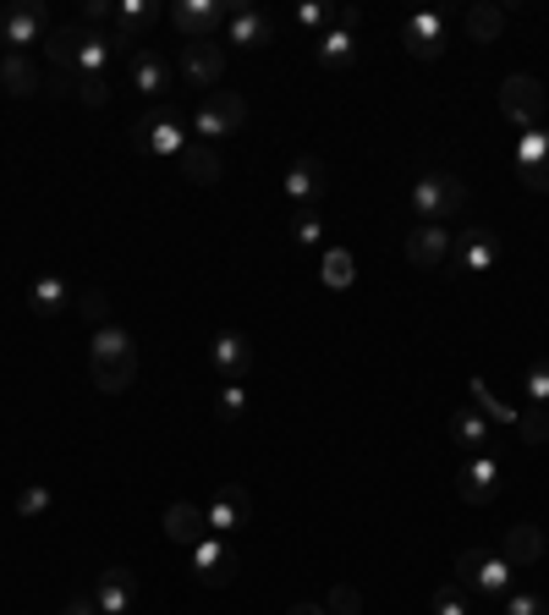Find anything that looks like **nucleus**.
Returning a JSON list of instances; mask_svg holds the SVG:
<instances>
[{
  "instance_id": "nucleus-27",
  "label": "nucleus",
  "mask_w": 549,
  "mask_h": 615,
  "mask_svg": "<svg viewBox=\"0 0 549 615\" xmlns=\"http://www.w3.org/2000/svg\"><path fill=\"white\" fill-rule=\"evenodd\" d=\"M461 29H467L472 45H494V39L505 34V7H494V0H478V7H467Z\"/></svg>"
},
{
  "instance_id": "nucleus-25",
  "label": "nucleus",
  "mask_w": 549,
  "mask_h": 615,
  "mask_svg": "<svg viewBox=\"0 0 549 615\" xmlns=\"http://www.w3.org/2000/svg\"><path fill=\"white\" fill-rule=\"evenodd\" d=\"M176 166H182V176H187L193 187H215V182L226 176V166H220V149H215V144H187Z\"/></svg>"
},
{
  "instance_id": "nucleus-2",
  "label": "nucleus",
  "mask_w": 549,
  "mask_h": 615,
  "mask_svg": "<svg viewBox=\"0 0 549 615\" xmlns=\"http://www.w3.org/2000/svg\"><path fill=\"white\" fill-rule=\"evenodd\" d=\"M456 582H461V588H472L478 599L500 604V599L516 588V566H511L505 555H494V549H478V544H467V549L456 555Z\"/></svg>"
},
{
  "instance_id": "nucleus-14",
  "label": "nucleus",
  "mask_w": 549,
  "mask_h": 615,
  "mask_svg": "<svg viewBox=\"0 0 549 615\" xmlns=\"http://www.w3.org/2000/svg\"><path fill=\"white\" fill-rule=\"evenodd\" d=\"M456 494H461L467 505H494V494H500V467H494L489 451L461 462V472H456Z\"/></svg>"
},
{
  "instance_id": "nucleus-24",
  "label": "nucleus",
  "mask_w": 549,
  "mask_h": 615,
  "mask_svg": "<svg viewBox=\"0 0 549 615\" xmlns=\"http://www.w3.org/2000/svg\"><path fill=\"white\" fill-rule=\"evenodd\" d=\"M500 555H505L516 571L538 566V560H544V527H538V522H516V527H505V544H500Z\"/></svg>"
},
{
  "instance_id": "nucleus-42",
  "label": "nucleus",
  "mask_w": 549,
  "mask_h": 615,
  "mask_svg": "<svg viewBox=\"0 0 549 615\" xmlns=\"http://www.w3.org/2000/svg\"><path fill=\"white\" fill-rule=\"evenodd\" d=\"M324 610H330V615H363V593H357L352 582H335L330 599H324Z\"/></svg>"
},
{
  "instance_id": "nucleus-28",
  "label": "nucleus",
  "mask_w": 549,
  "mask_h": 615,
  "mask_svg": "<svg viewBox=\"0 0 549 615\" xmlns=\"http://www.w3.org/2000/svg\"><path fill=\"white\" fill-rule=\"evenodd\" d=\"M133 89H138L144 100H160V94L171 89V67H165L155 50H138V56H133Z\"/></svg>"
},
{
  "instance_id": "nucleus-45",
  "label": "nucleus",
  "mask_w": 549,
  "mask_h": 615,
  "mask_svg": "<svg viewBox=\"0 0 549 615\" xmlns=\"http://www.w3.org/2000/svg\"><path fill=\"white\" fill-rule=\"evenodd\" d=\"M434 615H467V604H461V593L445 582V588H434Z\"/></svg>"
},
{
  "instance_id": "nucleus-19",
  "label": "nucleus",
  "mask_w": 549,
  "mask_h": 615,
  "mask_svg": "<svg viewBox=\"0 0 549 615\" xmlns=\"http://www.w3.org/2000/svg\"><path fill=\"white\" fill-rule=\"evenodd\" d=\"M226 39H231L237 50H264V45L275 39V23H270L259 7H231V18H226Z\"/></svg>"
},
{
  "instance_id": "nucleus-29",
  "label": "nucleus",
  "mask_w": 549,
  "mask_h": 615,
  "mask_svg": "<svg viewBox=\"0 0 549 615\" xmlns=\"http://www.w3.org/2000/svg\"><path fill=\"white\" fill-rule=\"evenodd\" d=\"M28 308H34L39 319H56V314H67V308H72V292H67V281H61V275H39V281H34V292H28Z\"/></svg>"
},
{
  "instance_id": "nucleus-30",
  "label": "nucleus",
  "mask_w": 549,
  "mask_h": 615,
  "mask_svg": "<svg viewBox=\"0 0 549 615\" xmlns=\"http://www.w3.org/2000/svg\"><path fill=\"white\" fill-rule=\"evenodd\" d=\"M0 83H7V94H12V100L39 94V72H34V61H28V56H7V61H0Z\"/></svg>"
},
{
  "instance_id": "nucleus-7",
  "label": "nucleus",
  "mask_w": 549,
  "mask_h": 615,
  "mask_svg": "<svg viewBox=\"0 0 549 615\" xmlns=\"http://www.w3.org/2000/svg\"><path fill=\"white\" fill-rule=\"evenodd\" d=\"M226 18H231L226 0H176V7H171V23L182 29L187 45H198V39H220Z\"/></svg>"
},
{
  "instance_id": "nucleus-32",
  "label": "nucleus",
  "mask_w": 549,
  "mask_h": 615,
  "mask_svg": "<svg viewBox=\"0 0 549 615\" xmlns=\"http://www.w3.org/2000/svg\"><path fill=\"white\" fill-rule=\"evenodd\" d=\"M116 56L111 34H83V50H78V78H105V61Z\"/></svg>"
},
{
  "instance_id": "nucleus-48",
  "label": "nucleus",
  "mask_w": 549,
  "mask_h": 615,
  "mask_svg": "<svg viewBox=\"0 0 549 615\" xmlns=\"http://www.w3.org/2000/svg\"><path fill=\"white\" fill-rule=\"evenodd\" d=\"M0 61H7V56H0Z\"/></svg>"
},
{
  "instance_id": "nucleus-6",
  "label": "nucleus",
  "mask_w": 549,
  "mask_h": 615,
  "mask_svg": "<svg viewBox=\"0 0 549 615\" xmlns=\"http://www.w3.org/2000/svg\"><path fill=\"white\" fill-rule=\"evenodd\" d=\"M500 116L516 122L522 133L538 127V116H544V83L527 78V72H511V78L500 83Z\"/></svg>"
},
{
  "instance_id": "nucleus-43",
  "label": "nucleus",
  "mask_w": 549,
  "mask_h": 615,
  "mask_svg": "<svg viewBox=\"0 0 549 615\" xmlns=\"http://www.w3.org/2000/svg\"><path fill=\"white\" fill-rule=\"evenodd\" d=\"M83 23H94L100 34L116 23V7H111V0H83Z\"/></svg>"
},
{
  "instance_id": "nucleus-35",
  "label": "nucleus",
  "mask_w": 549,
  "mask_h": 615,
  "mask_svg": "<svg viewBox=\"0 0 549 615\" xmlns=\"http://www.w3.org/2000/svg\"><path fill=\"white\" fill-rule=\"evenodd\" d=\"M72 314H78L89 330H100V324H111V297H105V292H78V297H72Z\"/></svg>"
},
{
  "instance_id": "nucleus-1",
  "label": "nucleus",
  "mask_w": 549,
  "mask_h": 615,
  "mask_svg": "<svg viewBox=\"0 0 549 615\" xmlns=\"http://www.w3.org/2000/svg\"><path fill=\"white\" fill-rule=\"evenodd\" d=\"M89 368H94L100 396H122L138 379V341H133V330L127 324H100L94 341H89Z\"/></svg>"
},
{
  "instance_id": "nucleus-4",
  "label": "nucleus",
  "mask_w": 549,
  "mask_h": 615,
  "mask_svg": "<svg viewBox=\"0 0 549 615\" xmlns=\"http://www.w3.org/2000/svg\"><path fill=\"white\" fill-rule=\"evenodd\" d=\"M242 127H248V100H242L237 89H215V94H204V105L193 111L198 144H220V138L242 133Z\"/></svg>"
},
{
  "instance_id": "nucleus-12",
  "label": "nucleus",
  "mask_w": 549,
  "mask_h": 615,
  "mask_svg": "<svg viewBox=\"0 0 549 615\" xmlns=\"http://www.w3.org/2000/svg\"><path fill=\"white\" fill-rule=\"evenodd\" d=\"M45 29H50V12L39 0H23V7L0 12V45H12V56H23V45H34Z\"/></svg>"
},
{
  "instance_id": "nucleus-8",
  "label": "nucleus",
  "mask_w": 549,
  "mask_h": 615,
  "mask_svg": "<svg viewBox=\"0 0 549 615\" xmlns=\"http://www.w3.org/2000/svg\"><path fill=\"white\" fill-rule=\"evenodd\" d=\"M187 560H193V577L204 582V588H231L237 582V549H231V538H204V544H193L187 549Z\"/></svg>"
},
{
  "instance_id": "nucleus-18",
  "label": "nucleus",
  "mask_w": 549,
  "mask_h": 615,
  "mask_svg": "<svg viewBox=\"0 0 549 615\" xmlns=\"http://www.w3.org/2000/svg\"><path fill=\"white\" fill-rule=\"evenodd\" d=\"M165 538L182 544V549L204 544V538H209V511H204L198 500H176V505H165Z\"/></svg>"
},
{
  "instance_id": "nucleus-15",
  "label": "nucleus",
  "mask_w": 549,
  "mask_h": 615,
  "mask_svg": "<svg viewBox=\"0 0 549 615\" xmlns=\"http://www.w3.org/2000/svg\"><path fill=\"white\" fill-rule=\"evenodd\" d=\"M494 259H500V242L489 237V231H461V237H450V270H461V275H483V270H494Z\"/></svg>"
},
{
  "instance_id": "nucleus-38",
  "label": "nucleus",
  "mask_w": 549,
  "mask_h": 615,
  "mask_svg": "<svg viewBox=\"0 0 549 615\" xmlns=\"http://www.w3.org/2000/svg\"><path fill=\"white\" fill-rule=\"evenodd\" d=\"M522 390H527V407H549V357H538L522 374Z\"/></svg>"
},
{
  "instance_id": "nucleus-31",
  "label": "nucleus",
  "mask_w": 549,
  "mask_h": 615,
  "mask_svg": "<svg viewBox=\"0 0 549 615\" xmlns=\"http://www.w3.org/2000/svg\"><path fill=\"white\" fill-rule=\"evenodd\" d=\"M319 281H324L330 292H346V286L357 281V259H352L346 248H324V259H319Z\"/></svg>"
},
{
  "instance_id": "nucleus-37",
  "label": "nucleus",
  "mask_w": 549,
  "mask_h": 615,
  "mask_svg": "<svg viewBox=\"0 0 549 615\" xmlns=\"http://www.w3.org/2000/svg\"><path fill=\"white\" fill-rule=\"evenodd\" d=\"M50 505H56L50 483H23V489H18V516H45Z\"/></svg>"
},
{
  "instance_id": "nucleus-13",
  "label": "nucleus",
  "mask_w": 549,
  "mask_h": 615,
  "mask_svg": "<svg viewBox=\"0 0 549 615\" xmlns=\"http://www.w3.org/2000/svg\"><path fill=\"white\" fill-rule=\"evenodd\" d=\"M204 511H209V533H215V538H231L237 527H248V522H253V494H248L242 483H226Z\"/></svg>"
},
{
  "instance_id": "nucleus-17",
  "label": "nucleus",
  "mask_w": 549,
  "mask_h": 615,
  "mask_svg": "<svg viewBox=\"0 0 549 615\" xmlns=\"http://www.w3.org/2000/svg\"><path fill=\"white\" fill-rule=\"evenodd\" d=\"M94 604H100V615H133V604H138V577H133L127 566L100 571V582H94Z\"/></svg>"
},
{
  "instance_id": "nucleus-26",
  "label": "nucleus",
  "mask_w": 549,
  "mask_h": 615,
  "mask_svg": "<svg viewBox=\"0 0 549 615\" xmlns=\"http://www.w3.org/2000/svg\"><path fill=\"white\" fill-rule=\"evenodd\" d=\"M313 56H319L324 72H352V61H357V34H346V29H324L319 45H313Z\"/></svg>"
},
{
  "instance_id": "nucleus-22",
  "label": "nucleus",
  "mask_w": 549,
  "mask_h": 615,
  "mask_svg": "<svg viewBox=\"0 0 549 615\" xmlns=\"http://www.w3.org/2000/svg\"><path fill=\"white\" fill-rule=\"evenodd\" d=\"M209 363H215V374H220V379H242V374L253 368V346H248V335L220 330V335H215V346H209Z\"/></svg>"
},
{
  "instance_id": "nucleus-33",
  "label": "nucleus",
  "mask_w": 549,
  "mask_h": 615,
  "mask_svg": "<svg viewBox=\"0 0 549 615\" xmlns=\"http://www.w3.org/2000/svg\"><path fill=\"white\" fill-rule=\"evenodd\" d=\"M215 418H220V423H242V418H248V390H242V379H220V390H215Z\"/></svg>"
},
{
  "instance_id": "nucleus-44",
  "label": "nucleus",
  "mask_w": 549,
  "mask_h": 615,
  "mask_svg": "<svg viewBox=\"0 0 549 615\" xmlns=\"http://www.w3.org/2000/svg\"><path fill=\"white\" fill-rule=\"evenodd\" d=\"M78 100H83V105H94V111H100V105H105V100H111V83H105V78H78Z\"/></svg>"
},
{
  "instance_id": "nucleus-5",
  "label": "nucleus",
  "mask_w": 549,
  "mask_h": 615,
  "mask_svg": "<svg viewBox=\"0 0 549 615\" xmlns=\"http://www.w3.org/2000/svg\"><path fill=\"white\" fill-rule=\"evenodd\" d=\"M133 149H138V155H160V160H182V149H187V133H182L176 111H171V105H155V111H144V122L133 127Z\"/></svg>"
},
{
  "instance_id": "nucleus-11",
  "label": "nucleus",
  "mask_w": 549,
  "mask_h": 615,
  "mask_svg": "<svg viewBox=\"0 0 549 615\" xmlns=\"http://www.w3.org/2000/svg\"><path fill=\"white\" fill-rule=\"evenodd\" d=\"M401 39H407V56L412 61H439L445 56V12H412L401 23Z\"/></svg>"
},
{
  "instance_id": "nucleus-23",
  "label": "nucleus",
  "mask_w": 549,
  "mask_h": 615,
  "mask_svg": "<svg viewBox=\"0 0 549 615\" xmlns=\"http://www.w3.org/2000/svg\"><path fill=\"white\" fill-rule=\"evenodd\" d=\"M450 440H456L461 451L483 456V451H489V440H494V423H489V418L467 401V407H456V412H450Z\"/></svg>"
},
{
  "instance_id": "nucleus-10",
  "label": "nucleus",
  "mask_w": 549,
  "mask_h": 615,
  "mask_svg": "<svg viewBox=\"0 0 549 615\" xmlns=\"http://www.w3.org/2000/svg\"><path fill=\"white\" fill-rule=\"evenodd\" d=\"M511 160H516L522 187L549 198V133H544V127H527V133L516 138V155H511Z\"/></svg>"
},
{
  "instance_id": "nucleus-9",
  "label": "nucleus",
  "mask_w": 549,
  "mask_h": 615,
  "mask_svg": "<svg viewBox=\"0 0 549 615\" xmlns=\"http://www.w3.org/2000/svg\"><path fill=\"white\" fill-rule=\"evenodd\" d=\"M220 72H226V45H220V39L182 45V83H187V89L215 94V89H220Z\"/></svg>"
},
{
  "instance_id": "nucleus-3",
  "label": "nucleus",
  "mask_w": 549,
  "mask_h": 615,
  "mask_svg": "<svg viewBox=\"0 0 549 615\" xmlns=\"http://www.w3.org/2000/svg\"><path fill=\"white\" fill-rule=\"evenodd\" d=\"M407 204H412L418 220L445 226V220H456V215L467 209V182H461V176H445V171H423V176L412 182Z\"/></svg>"
},
{
  "instance_id": "nucleus-34",
  "label": "nucleus",
  "mask_w": 549,
  "mask_h": 615,
  "mask_svg": "<svg viewBox=\"0 0 549 615\" xmlns=\"http://www.w3.org/2000/svg\"><path fill=\"white\" fill-rule=\"evenodd\" d=\"M467 396H472V407L489 418V423H511L516 429V407H505V401H494V390L483 385V379H467Z\"/></svg>"
},
{
  "instance_id": "nucleus-20",
  "label": "nucleus",
  "mask_w": 549,
  "mask_h": 615,
  "mask_svg": "<svg viewBox=\"0 0 549 615\" xmlns=\"http://www.w3.org/2000/svg\"><path fill=\"white\" fill-rule=\"evenodd\" d=\"M83 23H61V29H50V39H45V50H50V61H56V72H61V83L67 89H78V50H83Z\"/></svg>"
},
{
  "instance_id": "nucleus-40",
  "label": "nucleus",
  "mask_w": 549,
  "mask_h": 615,
  "mask_svg": "<svg viewBox=\"0 0 549 615\" xmlns=\"http://www.w3.org/2000/svg\"><path fill=\"white\" fill-rule=\"evenodd\" d=\"M516 429H522V440H527V445H549V412H544V407L516 412Z\"/></svg>"
},
{
  "instance_id": "nucleus-36",
  "label": "nucleus",
  "mask_w": 549,
  "mask_h": 615,
  "mask_svg": "<svg viewBox=\"0 0 549 615\" xmlns=\"http://www.w3.org/2000/svg\"><path fill=\"white\" fill-rule=\"evenodd\" d=\"M297 29H308V34L335 29V7H330V0H302V7H297Z\"/></svg>"
},
{
  "instance_id": "nucleus-41",
  "label": "nucleus",
  "mask_w": 549,
  "mask_h": 615,
  "mask_svg": "<svg viewBox=\"0 0 549 615\" xmlns=\"http://www.w3.org/2000/svg\"><path fill=\"white\" fill-rule=\"evenodd\" d=\"M500 610H505V615H549V604H544L533 588H511V593L500 599Z\"/></svg>"
},
{
  "instance_id": "nucleus-39",
  "label": "nucleus",
  "mask_w": 549,
  "mask_h": 615,
  "mask_svg": "<svg viewBox=\"0 0 549 615\" xmlns=\"http://www.w3.org/2000/svg\"><path fill=\"white\" fill-rule=\"evenodd\" d=\"M291 237H297L302 248H319V242H324V220H319V209H297V215H291Z\"/></svg>"
},
{
  "instance_id": "nucleus-16",
  "label": "nucleus",
  "mask_w": 549,
  "mask_h": 615,
  "mask_svg": "<svg viewBox=\"0 0 549 615\" xmlns=\"http://www.w3.org/2000/svg\"><path fill=\"white\" fill-rule=\"evenodd\" d=\"M407 264H418V270H439V264H450V231L418 220V226L407 231Z\"/></svg>"
},
{
  "instance_id": "nucleus-46",
  "label": "nucleus",
  "mask_w": 549,
  "mask_h": 615,
  "mask_svg": "<svg viewBox=\"0 0 549 615\" xmlns=\"http://www.w3.org/2000/svg\"><path fill=\"white\" fill-rule=\"evenodd\" d=\"M61 615H100V604H94V593H83V599H72Z\"/></svg>"
},
{
  "instance_id": "nucleus-21",
  "label": "nucleus",
  "mask_w": 549,
  "mask_h": 615,
  "mask_svg": "<svg viewBox=\"0 0 549 615\" xmlns=\"http://www.w3.org/2000/svg\"><path fill=\"white\" fill-rule=\"evenodd\" d=\"M286 198H291L297 209H313V204L324 198V160L302 155V160L286 171Z\"/></svg>"
},
{
  "instance_id": "nucleus-47",
  "label": "nucleus",
  "mask_w": 549,
  "mask_h": 615,
  "mask_svg": "<svg viewBox=\"0 0 549 615\" xmlns=\"http://www.w3.org/2000/svg\"><path fill=\"white\" fill-rule=\"evenodd\" d=\"M286 615H330V610H324V604H308V599H297Z\"/></svg>"
}]
</instances>
